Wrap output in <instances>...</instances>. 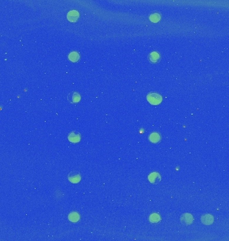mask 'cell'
<instances>
[{"label":"cell","mask_w":229,"mask_h":241,"mask_svg":"<svg viewBox=\"0 0 229 241\" xmlns=\"http://www.w3.org/2000/svg\"><path fill=\"white\" fill-rule=\"evenodd\" d=\"M150 141L152 143H158L161 139L160 135L157 132H153L151 133L149 136Z\"/></svg>","instance_id":"11"},{"label":"cell","mask_w":229,"mask_h":241,"mask_svg":"<svg viewBox=\"0 0 229 241\" xmlns=\"http://www.w3.org/2000/svg\"><path fill=\"white\" fill-rule=\"evenodd\" d=\"M160 216L159 214H157L156 213H153L152 215L150 216V220L151 222L152 223H157L160 221Z\"/></svg>","instance_id":"13"},{"label":"cell","mask_w":229,"mask_h":241,"mask_svg":"<svg viewBox=\"0 0 229 241\" xmlns=\"http://www.w3.org/2000/svg\"><path fill=\"white\" fill-rule=\"evenodd\" d=\"M68 179H69V181L70 182H72V183L77 184L79 183L80 181L81 177H80V175L79 172L76 171H72L70 172L69 175H68Z\"/></svg>","instance_id":"2"},{"label":"cell","mask_w":229,"mask_h":241,"mask_svg":"<svg viewBox=\"0 0 229 241\" xmlns=\"http://www.w3.org/2000/svg\"><path fill=\"white\" fill-rule=\"evenodd\" d=\"M148 58H149L150 61L152 63L158 62L160 60V54L157 52H156V51L151 52L149 54V56H148Z\"/></svg>","instance_id":"7"},{"label":"cell","mask_w":229,"mask_h":241,"mask_svg":"<svg viewBox=\"0 0 229 241\" xmlns=\"http://www.w3.org/2000/svg\"><path fill=\"white\" fill-rule=\"evenodd\" d=\"M147 100L150 104L157 105L162 102V97L160 94L156 93V92H151L147 94Z\"/></svg>","instance_id":"1"},{"label":"cell","mask_w":229,"mask_h":241,"mask_svg":"<svg viewBox=\"0 0 229 241\" xmlns=\"http://www.w3.org/2000/svg\"><path fill=\"white\" fill-rule=\"evenodd\" d=\"M69 220L72 222H77L79 220L80 216L76 212H73L70 213L69 216Z\"/></svg>","instance_id":"12"},{"label":"cell","mask_w":229,"mask_h":241,"mask_svg":"<svg viewBox=\"0 0 229 241\" xmlns=\"http://www.w3.org/2000/svg\"><path fill=\"white\" fill-rule=\"evenodd\" d=\"M67 99L70 103H77L80 101V96L77 92H71L68 94Z\"/></svg>","instance_id":"5"},{"label":"cell","mask_w":229,"mask_h":241,"mask_svg":"<svg viewBox=\"0 0 229 241\" xmlns=\"http://www.w3.org/2000/svg\"><path fill=\"white\" fill-rule=\"evenodd\" d=\"M68 57H69V59L70 61L73 62H77L80 59V55L79 52H77V51H72V52H70Z\"/></svg>","instance_id":"10"},{"label":"cell","mask_w":229,"mask_h":241,"mask_svg":"<svg viewBox=\"0 0 229 241\" xmlns=\"http://www.w3.org/2000/svg\"><path fill=\"white\" fill-rule=\"evenodd\" d=\"M150 182L153 184H157L160 183L161 181V176L159 173L157 172H153L152 174H150L149 177H148Z\"/></svg>","instance_id":"4"},{"label":"cell","mask_w":229,"mask_h":241,"mask_svg":"<svg viewBox=\"0 0 229 241\" xmlns=\"http://www.w3.org/2000/svg\"><path fill=\"white\" fill-rule=\"evenodd\" d=\"M193 221V218L191 214H185L181 217V222L184 225H190Z\"/></svg>","instance_id":"8"},{"label":"cell","mask_w":229,"mask_h":241,"mask_svg":"<svg viewBox=\"0 0 229 241\" xmlns=\"http://www.w3.org/2000/svg\"><path fill=\"white\" fill-rule=\"evenodd\" d=\"M150 20L153 21V22H157L160 19V16L159 14H153L152 15L150 16Z\"/></svg>","instance_id":"14"},{"label":"cell","mask_w":229,"mask_h":241,"mask_svg":"<svg viewBox=\"0 0 229 241\" xmlns=\"http://www.w3.org/2000/svg\"><path fill=\"white\" fill-rule=\"evenodd\" d=\"M68 139H69L70 142L78 143L80 140V134L76 131H72L68 135Z\"/></svg>","instance_id":"3"},{"label":"cell","mask_w":229,"mask_h":241,"mask_svg":"<svg viewBox=\"0 0 229 241\" xmlns=\"http://www.w3.org/2000/svg\"><path fill=\"white\" fill-rule=\"evenodd\" d=\"M201 220H202V222L204 224V225H209L213 223L214 218H213V216L210 215V214H206V215H204L203 216V217H202Z\"/></svg>","instance_id":"9"},{"label":"cell","mask_w":229,"mask_h":241,"mask_svg":"<svg viewBox=\"0 0 229 241\" xmlns=\"http://www.w3.org/2000/svg\"><path fill=\"white\" fill-rule=\"evenodd\" d=\"M79 18V11H77V10L70 11L67 14V19H69L70 21H72V22L76 21Z\"/></svg>","instance_id":"6"}]
</instances>
